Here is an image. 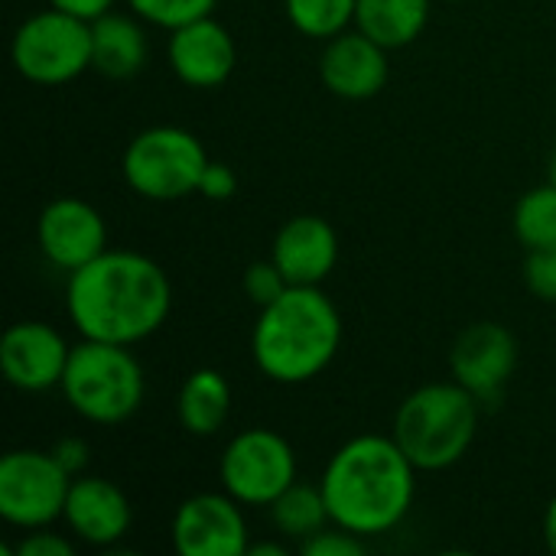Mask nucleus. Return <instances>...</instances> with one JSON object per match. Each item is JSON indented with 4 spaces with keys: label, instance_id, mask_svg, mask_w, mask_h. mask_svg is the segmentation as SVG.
Segmentation results:
<instances>
[{
    "label": "nucleus",
    "instance_id": "nucleus-20",
    "mask_svg": "<svg viewBox=\"0 0 556 556\" xmlns=\"http://www.w3.org/2000/svg\"><path fill=\"white\" fill-rule=\"evenodd\" d=\"M430 0H358L355 29L384 49H404L427 29Z\"/></svg>",
    "mask_w": 556,
    "mask_h": 556
},
{
    "label": "nucleus",
    "instance_id": "nucleus-1",
    "mask_svg": "<svg viewBox=\"0 0 556 556\" xmlns=\"http://www.w3.org/2000/svg\"><path fill=\"white\" fill-rule=\"evenodd\" d=\"M169 309V277L140 251L108 248L65 283V313L81 339L137 345L163 329Z\"/></svg>",
    "mask_w": 556,
    "mask_h": 556
},
{
    "label": "nucleus",
    "instance_id": "nucleus-13",
    "mask_svg": "<svg viewBox=\"0 0 556 556\" xmlns=\"http://www.w3.org/2000/svg\"><path fill=\"white\" fill-rule=\"evenodd\" d=\"M68 342L59 329L42 319L13 323L0 339V368L3 378L26 394H42L62 384L68 365Z\"/></svg>",
    "mask_w": 556,
    "mask_h": 556
},
{
    "label": "nucleus",
    "instance_id": "nucleus-18",
    "mask_svg": "<svg viewBox=\"0 0 556 556\" xmlns=\"http://www.w3.org/2000/svg\"><path fill=\"white\" fill-rule=\"evenodd\" d=\"M147 33L134 16L101 13L91 20V68L104 78H130L147 65Z\"/></svg>",
    "mask_w": 556,
    "mask_h": 556
},
{
    "label": "nucleus",
    "instance_id": "nucleus-14",
    "mask_svg": "<svg viewBox=\"0 0 556 556\" xmlns=\"http://www.w3.org/2000/svg\"><path fill=\"white\" fill-rule=\"evenodd\" d=\"M166 62L173 75L189 88H218L238 65L235 36L208 13L169 29Z\"/></svg>",
    "mask_w": 556,
    "mask_h": 556
},
{
    "label": "nucleus",
    "instance_id": "nucleus-17",
    "mask_svg": "<svg viewBox=\"0 0 556 556\" xmlns=\"http://www.w3.org/2000/svg\"><path fill=\"white\" fill-rule=\"evenodd\" d=\"M270 257L290 287H319L339 264V235L319 215H296L277 231Z\"/></svg>",
    "mask_w": 556,
    "mask_h": 556
},
{
    "label": "nucleus",
    "instance_id": "nucleus-3",
    "mask_svg": "<svg viewBox=\"0 0 556 556\" xmlns=\"http://www.w3.org/2000/svg\"><path fill=\"white\" fill-rule=\"evenodd\" d=\"M342 349L339 306L319 287H287L280 300L261 309L251 355L274 384H306L319 378Z\"/></svg>",
    "mask_w": 556,
    "mask_h": 556
},
{
    "label": "nucleus",
    "instance_id": "nucleus-5",
    "mask_svg": "<svg viewBox=\"0 0 556 556\" xmlns=\"http://www.w3.org/2000/svg\"><path fill=\"white\" fill-rule=\"evenodd\" d=\"M59 388L81 420L114 427L140 410L147 378L130 345L81 339L68 355Z\"/></svg>",
    "mask_w": 556,
    "mask_h": 556
},
{
    "label": "nucleus",
    "instance_id": "nucleus-8",
    "mask_svg": "<svg viewBox=\"0 0 556 556\" xmlns=\"http://www.w3.org/2000/svg\"><path fill=\"white\" fill-rule=\"evenodd\" d=\"M222 489L248 508H270L296 482V453L277 430H241L218 459Z\"/></svg>",
    "mask_w": 556,
    "mask_h": 556
},
{
    "label": "nucleus",
    "instance_id": "nucleus-12",
    "mask_svg": "<svg viewBox=\"0 0 556 556\" xmlns=\"http://www.w3.org/2000/svg\"><path fill=\"white\" fill-rule=\"evenodd\" d=\"M36 244L52 267L72 274L108 251V225L91 202L62 195L39 212Z\"/></svg>",
    "mask_w": 556,
    "mask_h": 556
},
{
    "label": "nucleus",
    "instance_id": "nucleus-30",
    "mask_svg": "<svg viewBox=\"0 0 556 556\" xmlns=\"http://www.w3.org/2000/svg\"><path fill=\"white\" fill-rule=\"evenodd\" d=\"M52 456L59 459V466H62L72 479H78V476L85 472V466H88V443L78 440V437H65V440H59V443L52 446Z\"/></svg>",
    "mask_w": 556,
    "mask_h": 556
},
{
    "label": "nucleus",
    "instance_id": "nucleus-6",
    "mask_svg": "<svg viewBox=\"0 0 556 556\" xmlns=\"http://www.w3.org/2000/svg\"><path fill=\"white\" fill-rule=\"evenodd\" d=\"M208 153L202 140L173 124L140 130L121 156L124 182L150 202H176L199 192Z\"/></svg>",
    "mask_w": 556,
    "mask_h": 556
},
{
    "label": "nucleus",
    "instance_id": "nucleus-22",
    "mask_svg": "<svg viewBox=\"0 0 556 556\" xmlns=\"http://www.w3.org/2000/svg\"><path fill=\"white\" fill-rule=\"evenodd\" d=\"M515 238L528 248V251H541V248H554L556 244V186H538L531 192L521 195V202L515 205Z\"/></svg>",
    "mask_w": 556,
    "mask_h": 556
},
{
    "label": "nucleus",
    "instance_id": "nucleus-33",
    "mask_svg": "<svg viewBox=\"0 0 556 556\" xmlns=\"http://www.w3.org/2000/svg\"><path fill=\"white\" fill-rule=\"evenodd\" d=\"M248 556H287V551L280 544H251Z\"/></svg>",
    "mask_w": 556,
    "mask_h": 556
},
{
    "label": "nucleus",
    "instance_id": "nucleus-23",
    "mask_svg": "<svg viewBox=\"0 0 556 556\" xmlns=\"http://www.w3.org/2000/svg\"><path fill=\"white\" fill-rule=\"evenodd\" d=\"M287 20L309 39H332L355 23L358 0H283Z\"/></svg>",
    "mask_w": 556,
    "mask_h": 556
},
{
    "label": "nucleus",
    "instance_id": "nucleus-25",
    "mask_svg": "<svg viewBox=\"0 0 556 556\" xmlns=\"http://www.w3.org/2000/svg\"><path fill=\"white\" fill-rule=\"evenodd\" d=\"M287 287H290V280H287L283 270L274 264V257H270V261H254V264L244 270V293H248V300H251L257 309H264V306H270L274 300H280V296L287 293Z\"/></svg>",
    "mask_w": 556,
    "mask_h": 556
},
{
    "label": "nucleus",
    "instance_id": "nucleus-28",
    "mask_svg": "<svg viewBox=\"0 0 556 556\" xmlns=\"http://www.w3.org/2000/svg\"><path fill=\"white\" fill-rule=\"evenodd\" d=\"M75 547L72 541H65L62 534L49 531V528H36L33 534H26L16 544V556H72Z\"/></svg>",
    "mask_w": 556,
    "mask_h": 556
},
{
    "label": "nucleus",
    "instance_id": "nucleus-32",
    "mask_svg": "<svg viewBox=\"0 0 556 556\" xmlns=\"http://www.w3.org/2000/svg\"><path fill=\"white\" fill-rule=\"evenodd\" d=\"M544 541H547V547L556 554V495L554 502L547 505V515H544Z\"/></svg>",
    "mask_w": 556,
    "mask_h": 556
},
{
    "label": "nucleus",
    "instance_id": "nucleus-2",
    "mask_svg": "<svg viewBox=\"0 0 556 556\" xmlns=\"http://www.w3.org/2000/svg\"><path fill=\"white\" fill-rule=\"evenodd\" d=\"M417 472L394 437L362 433L342 443L319 479L332 525L358 538L394 531L414 508Z\"/></svg>",
    "mask_w": 556,
    "mask_h": 556
},
{
    "label": "nucleus",
    "instance_id": "nucleus-19",
    "mask_svg": "<svg viewBox=\"0 0 556 556\" xmlns=\"http://www.w3.org/2000/svg\"><path fill=\"white\" fill-rule=\"evenodd\" d=\"M176 417L192 437H215L231 417V384L215 368L192 371L176 397Z\"/></svg>",
    "mask_w": 556,
    "mask_h": 556
},
{
    "label": "nucleus",
    "instance_id": "nucleus-35",
    "mask_svg": "<svg viewBox=\"0 0 556 556\" xmlns=\"http://www.w3.org/2000/svg\"><path fill=\"white\" fill-rule=\"evenodd\" d=\"M450 3H459V0H450Z\"/></svg>",
    "mask_w": 556,
    "mask_h": 556
},
{
    "label": "nucleus",
    "instance_id": "nucleus-16",
    "mask_svg": "<svg viewBox=\"0 0 556 556\" xmlns=\"http://www.w3.org/2000/svg\"><path fill=\"white\" fill-rule=\"evenodd\" d=\"M62 521L68 525V531L78 541H85L91 547H111L130 531L134 508H130V498L124 495V489L114 485L111 479L78 476V479H72Z\"/></svg>",
    "mask_w": 556,
    "mask_h": 556
},
{
    "label": "nucleus",
    "instance_id": "nucleus-9",
    "mask_svg": "<svg viewBox=\"0 0 556 556\" xmlns=\"http://www.w3.org/2000/svg\"><path fill=\"white\" fill-rule=\"evenodd\" d=\"M72 489V476L52 450H13L0 459V518L13 528H52Z\"/></svg>",
    "mask_w": 556,
    "mask_h": 556
},
{
    "label": "nucleus",
    "instance_id": "nucleus-4",
    "mask_svg": "<svg viewBox=\"0 0 556 556\" xmlns=\"http://www.w3.org/2000/svg\"><path fill=\"white\" fill-rule=\"evenodd\" d=\"M479 397L456 378L410 391L394 417L391 437L420 472L456 466L479 433Z\"/></svg>",
    "mask_w": 556,
    "mask_h": 556
},
{
    "label": "nucleus",
    "instance_id": "nucleus-26",
    "mask_svg": "<svg viewBox=\"0 0 556 556\" xmlns=\"http://www.w3.org/2000/svg\"><path fill=\"white\" fill-rule=\"evenodd\" d=\"M303 554L306 556H358L365 554V538L339 528V525H329L323 528L319 534L306 538L303 541Z\"/></svg>",
    "mask_w": 556,
    "mask_h": 556
},
{
    "label": "nucleus",
    "instance_id": "nucleus-31",
    "mask_svg": "<svg viewBox=\"0 0 556 556\" xmlns=\"http://www.w3.org/2000/svg\"><path fill=\"white\" fill-rule=\"evenodd\" d=\"M46 3L55 7V10L75 13L81 20H98L101 13H108L114 7V0H46Z\"/></svg>",
    "mask_w": 556,
    "mask_h": 556
},
{
    "label": "nucleus",
    "instance_id": "nucleus-29",
    "mask_svg": "<svg viewBox=\"0 0 556 556\" xmlns=\"http://www.w3.org/2000/svg\"><path fill=\"white\" fill-rule=\"evenodd\" d=\"M235 189H238L235 169L225 166V163L208 160V166H205V173H202V182H199V192H202L205 199H212V202H225V199L235 195Z\"/></svg>",
    "mask_w": 556,
    "mask_h": 556
},
{
    "label": "nucleus",
    "instance_id": "nucleus-27",
    "mask_svg": "<svg viewBox=\"0 0 556 556\" xmlns=\"http://www.w3.org/2000/svg\"><path fill=\"white\" fill-rule=\"evenodd\" d=\"M525 280L538 300L556 303V244L554 248H541V251H528Z\"/></svg>",
    "mask_w": 556,
    "mask_h": 556
},
{
    "label": "nucleus",
    "instance_id": "nucleus-24",
    "mask_svg": "<svg viewBox=\"0 0 556 556\" xmlns=\"http://www.w3.org/2000/svg\"><path fill=\"white\" fill-rule=\"evenodd\" d=\"M218 0H127V7L134 10V16L163 26V29H176L189 20L208 16L215 10Z\"/></svg>",
    "mask_w": 556,
    "mask_h": 556
},
{
    "label": "nucleus",
    "instance_id": "nucleus-34",
    "mask_svg": "<svg viewBox=\"0 0 556 556\" xmlns=\"http://www.w3.org/2000/svg\"><path fill=\"white\" fill-rule=\"evenodd\" d=\"M551 182L556 186V153H554V160H551Z\"/></svg>",
    "mask_w": 556,
    "mask_h": 556
},
{
    "label": "nucleus",
    "instance_id": "nucleus-10",
    "mask_svg": "<svg viewBox=\"0 0 556 556\" xmlns=\"http://www.w3.org/2000/svg\"><path fill=\"white\" fill-rule=\"evenodd\" d=\"M173 551L179 556H248V521L241 502L222 492L186 498L169 525Z\"/></svg>",
    "mask_w": 556,
    "mask_h": 556
},
{
    "label": "nucleus",
    "instance_id": "nucleus-15",
    "mask_svg": "<svg viewBox=\"0 0 556 556\" xmlns=\"http://www.w3.org/2000/svg\"><path fill=\"white\" fill-rule=\"evenodd\" d=\"M388 52L391 49H384L362 29H345L326 39V49L319 55V78L332 94L345 101H368L381 94L391 78Z\"/></svg>",
    "mask_w": 556,
    "mask_h": 556
},
{
    "label": "nucleus",
    "instance_id": "nucleus-11",
    "mask_svg": "<svg viewBox=\"0 0 556 556\" xmlns=\"http://www.w3.org/2000/svg\"><path fill=\"white\" fill-rule=\"evenodd\" d=\"M450 368L479 404H498L518 368V339L502 323H476L456 336Z\"/></svg>",
    "mask_w": 556,
    "mask_h": 556
},
{
    "label": "nucleus",
    "instance_id": "nucleus-7",
    "mask_svg": "<svg viewBox=\"0 0 556 556\" xmlns=\"http://www.w3.org/2000/svg\"><path fill=\"white\" fill-rule=\"evenodd\" d=\"M10 59L33 85H65L91 68V20L55 7L39 10L16 26Z\"/></svg>",
    "mask_w": 556,
    "mask_h": 556
},
{
    "label": "nucleus",
    "instance_id": "nucleus-21",
    "mask_svg": "<svg viewBox=\"0 0 556 556\" xmlns=\"http://www.w3.org/2000/svg\"><path fill=\"white\" fill-rule=\"evenodd\" d=\"M270 521L274 528L283 534V538H293V541H306L313 534H319L323 528L332 525L329 518V505H326V495L319 485H303V482H293L274 505H270Z\"/></svg>",
    "mask_w": 556,
    "mask_h": 556
}]
</instances>
